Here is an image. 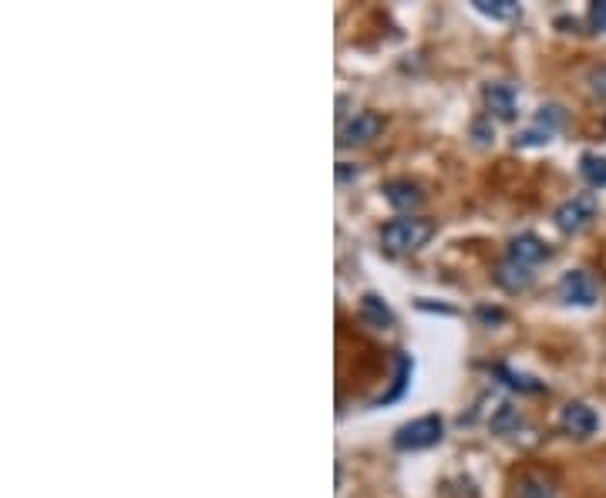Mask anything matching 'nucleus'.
Returning a JSON list of instances; mask_svg holds the SVG:
<instances>
[{
    "label": "nucleus",
    "instance_id": "nucleus-15",
    "mask_svg": "<svg viewBox=\"0 0 606 498\" xmlns=\"http://www.w3.org/2000/svg\"><path fill=\"white\" fill-rule=\"evenodd\" d=\"M580 175L586 179V186L593 189H606V159L596 152H586L580 159Z\"/></svg>",
    "mask_w": 606,
    "mask_h": 498
},
{
    "label": "nucleus",
    "instance_id": "nucleus-3",
    "mask_svg": "<svg viewBox=\"0 0 606 498\" xmlns=\"http://www.w3.org/2000/svg\"><path fill=\"white\" fill-rule=\"evenodd\" d=\"M596 216H600V199H596L593 192H580V196L566 199L563 206L553 212L559 233H566V236L583 233V229L590 226Z\"/></svg>",
    "mask_w": 606,
    "mask_h": 498
},
{
    "label": "nucleus",
    "instance_id": "nucleus-5",
    "mask_svg": "<svg viewBox=\"0 0 606 498\" xmlns=\"http://www.w3.org/2000/svg\"><path fill=\"white\" fill-rule=\"evenodd\" d=\"M556 297L563 303H569V307H593L600 293H596V283H593L590 273L569 270V273H563V280H559Z\"/></svg>",
    "mask_w": 606,
    "mask_h": 498
},
{
    "label": "nucleus",
    "instance_id": "nucleus-14",
    "mask_svg": "<svg viewBox=\"0 0 606 498\" xmlns=\"http://www.w3.org/2000/svg\"><path fill=\"white\" fill-rule=\"evenodd\" d=\"M475 11L492 17V21H516V17L522 14L516 0H472Z\"/></svg>",
    "mask_w": 606,
    "mask_h": 498
},
{
    "label": "nucleus",
    "instance_id": "nucleus-11",
    "mask_svg": "<svg viewBox=\"0 0 606 498\" xmlns=\"http://www.w3.org/2000/svg\"><path fill=\"white\" fill-rule=\"evenodd\" d=\"M361 317L371 327H378V330H391L394 327V310L384 303L381 293H364V297H361Z\"/></svg>",
    "mask_w": 606,
    "mask_h": 498
},
{
    "label": "nucleus",
    "instance_id": "nucleus-4",
    "mask_svg": "<svg viewBox=\"0 0 606 498\" xmlns=\"http://www.w3.org/2000/svg\"><path fill=\"white\" fill-rule=\"evenodd\" d=\"M559 125H563V108L559 105H543L536 115V122H532L526 132L516 135V149H532V145H546L549 138L559 132Z\"/></svg>",
    "mask_w": 606,
    "mask_h": 498
},
{
    "label": "nucleus",
    "instance_id": "nucleus-8",
    "mask_svg": "<svg viewBox=\"0 0 606 498\" xmlns=\"http://www.w3.org/2000/svg\"><path fill=\"white\" fill-rule=\"evenodd\" d=\"M596 424H600V418H596V411L583 401H569L563 414H559V428H563L569 438H590Z\"/></svg>",
    "mask_w": 606,
    "mask_h": 498
},
{
    "label": "nucleus",
    "instance_id": "nucleus-1",
    "mask_svg": "<svg viewBox=\"0 0 606 498\" xmlns=\"http://www.w3.org/2000/svg\"><path fill=\"white\" fill-rule=\"evenodd\" d=\"M428 239H431V223L418 216L391 219V223L381 229V243L384 249H391V253H415Z\"/></svg>",
    "mask_w": 606,
    "mask_h": 498
},
{
    "label": "nucleus",
    "instance_id": "nucleus-6",
    "mask_svg": "<svg viewBox=\"0 0 606 498\" xmlns=\"http://www.w3.org/2000/svg\"><path fill=\"white\" fill-rule=\"evenodd\" d=\"M505 260L516 263V266H526V270H532L536 263L549 260V246H546L539 236L522 233V236H516V239H509V246H505Z\"/></svg>",
    "mask_w": 606,
    "mask_h": 498
},
{
    "label": "nucleus",
    "instance_id": "nucleus-13",
    "mask_svg": "<svg viewBox=\"0 0 606 498\" xmlns=\"http://www.w3.org/2000/svg\"><path fill=\"white\" fill-rule=\"evenodd\" d=\"M516 498H559L556 485L543 475H522L516 485Z\"/></svg>",
    "mask_w": 606,
    "mask_h": 498
},
{
    "label": "nucleus",
    "instance_id": "nucleus-19",
    "mask_svg": "<svg viewBox=\"0 0 606 498\" xmlns=\"http://www.w3.org/2000/svg\"><path fill=\"white\" fill-rule=\"evenodd\" d=\"M590 88H593V95L606 98V64H603V68H596L590 75Z\"/></svg>",
    "mask_w": 606,
    "mask_h": 498
},
{
    "label": "nucleus",
    "instance_id": "nucleus-10",
    "mask_svg": "<svg viewBox=\"0 0 606 498\" xmlns=\"http://www.w3.org/2000/svg\"><path fill=\"white\" fill-rule=\"evenodd\" d=\"M384 199H388L398 212H411V209L425 206V192H421L418 182H411V179L388 182V186H384Z\"/></svg>",
    "mask_w": 606,
    "mask_h": 498
},
{
    "label": "nucleus",
    "instance_id": "nucleus-18",
    "mask_svg": "<svg viewBox=\"0 0 606 498\" xmlns=\"http://www.w3.org/2000/svg\"><path fill=\"white\" fill-rule=\"evenodd\" d=\"M590 21H593V27L596 31H606V0H596L593 4V11H590Z\"/></svg>",
    "mask_w": 606,
    "mask_h": 498
},
{
    "label": "nucleus",
    "instance_id": "nucleus-9",
    "mask_svg": "<svg viewBox=\"0 0 606 498\" xmlns=\"http://www.w3.org/2000/svg\"><path fill=\"white\" fill-rule=\"evenodd\" d=\"M485 108H489V115L502 118V122H512V118L519 115V91L512 85H489L485 88Z\"/></svg>",
    "mask_w": 606,
    "mask_h": 498
},
{
    "label": "nucleus",
    "instance_id": "nucleus-16",
    "mask_svg": "<svg viewBox=\"0 0 606 498\" xmlns=\"http://www.w3.org/2000/svg\"><path fill=\"white\" fill-rule=\"evenodd\" d=\"M408 381H411V357H408V354H401V357H398V377H394V387H391L388 394H384L381 404L398 401L401 394H404V387H408Z\"/></svg>",
    "mask_w": 606,
    "mask_h": 498
},
{
    "label": "nucleus",
    "instance_id": "nucleus-12",
    "mask_svg": "<svg viewBox=\"0 0 606 498\" xmlns=\"http://www.w3.org/2000/svg\"><path fill=\"white\" fill-rule=\"evenodd\" d=\"M495 280H499V287H505L509 293H522L532 287V270H526V266H516L505 260L499 266V273H495Z\"/></svg>",
    "mask_w": 606,
    "mask_h": 498
},
{
    "label": "nucleus",
    "instance_id": "nucleus-7",
    "mask_svg": "<svg viewBox=\"0 0 606 498\" xmlns=\"http://www.w3.org/2000/svg\"><path fill=\"white\" fill-rule=\"evenodd\" d=\"M381 115L378 112H357L354 118H347L341 125V145L344 149H354V145H367L371 138H378L381 132Z\"/></svg>",
    "mask_w": 606,
    "mask_h": 498
},
{
    "label": "nucleus",
    "instance_id": "nucleus-2",
    "mask_svg": "<svg viewBox=\"0 0 606 498\" xmlns=\"http://www.w3.org/2000/svg\"><path fill=\"white\" fill-rule=\"evenodd\" d=\"M442 438H445V421L438 418V414H425V418H415L394 431V448L425 451V448H435Z\"/></svg>",
    "mask_w": 606,
    "mask_h": 498
},
{
    "label": "nucleus",
    "instance_id": "nucleus-17",
    "mask_svg": "<svg viewBox=\"0 0 606 498\" xmlns=\"http://www.w3.org/2000/svg\"><path fill=\"white\" fill-rule=\"evenodd\" d=\"M495 374L505 377V384L516 387V391H543V384H536V381H532V377H526V374L509 371V367H495Z\"/></svg>",
    "mask_w": 606,
    "mask_h": 498
}]
</instances>
